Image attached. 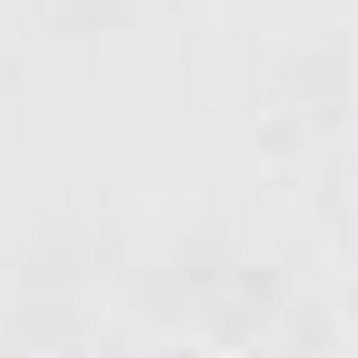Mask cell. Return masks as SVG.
Returning <instances> with one entry per match:
<instances>
[{
	"instance_id": "cell-1",
	"label": "cell",
	"mask_w": 358,
	"mask_h": 358,
	"mask_svg": "<svg viewBox=\"0 0 358 358\" xmlns=\"http://www.w3.org/2000/svg\"><path fill=\"white\" fill-rule=\"evenodd\" d=\"M140 358H229L219 338H159V348H140Z\"/></svg>"
}]
</instances>
